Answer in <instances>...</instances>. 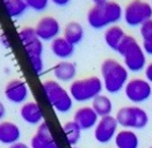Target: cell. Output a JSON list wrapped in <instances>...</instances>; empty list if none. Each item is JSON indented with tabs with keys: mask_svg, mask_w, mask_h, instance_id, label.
Returning <instances> with one entry per match:
<instances>
[{
	"mask_svg": "<svg viewBox=\"0 0 152 148\" xmlns=\"http://www.w3.org/2000/svg\"><path fill=\"white\" fill-rule=\"evenodd\" d=\"M87 23L91 28L100 30L117 25L123 19V7L114 0L102 5H93L87 12Z\"/></svg>",
	"mask_w": 152,
	"mask_h": 148,
	"instance_id": "cell-1",
	"label": "cell"
},
{
	"mask_svg": "<svg viewBox=\"0 0 152 148\" xmlns=\"http://www.w3.org/2000/svg\"><path fill=\"white\" fill-rule=\"evenodd\" d=\"M100 74L103 83V89L109 94H118L124 89L129 81V71L114 58H107L100 66Z\"/></svg>",
	"mask_w": 152,
	"mask_h": 148,
	"instance_id": "cell-2",
	"label": "cell"
},
{
	"mask_svg": "<svg viewBox=\"0 0 152 148\" xmlns=\"http://www.w3.org/2000/svg\"><path fill=\"white\" fill-rule=\"evenodd\" d=\"M116 52L122 57L123 65L127 67L129 72L132 73L142 72L148 65V58H146L148 54L143 50L136 37H134L132 35L127 34L124 36Z\"/></svg>",
	"mask_w": 152,
	"mask_h": 148,
	"instance_id": "cell-3",
	"label": "cell"
},
{
	"mask_svg": "<svg viewBox=\"0 0 152 148\" xmlns=\"http://www.w3.org/2000/svg\"><path fill=\"white\" fill-rule=\"evenodd\" d=\"M19 38L25 48L26 54L33 66L35 74H42L44 70L43 62V42L36 35L33 27H23L19 31Z\"/></svg>",
	"mask_w": 152,
	"mask_h": 148,
	"instance_id": "cell-4",
	"label": "cell"
},
{
	"mask_svg": "<svg viewBox=\"0 0 152 148\" xmlns=\"http://www.w3.org/2000/svg\"><path fill=\"white\" fill-rule=\"evenodd\" d=\"M103 83L101 78L96 75L87 76L84 79H77L70 83L69 93L72 99L78 103L92 102L96 96L101 95Z\"/></svg>",
	"mask_w": 152,
	"mask_h": 148,
	"instance_id": "cell-5",
	"label": "cell"
},
{
	"mask_svg": "<svg viewBox=\"0 0 152 148\" xmlns=\"http://www.w3.org/2000/svg\"><path fill=\"white\" fill-rule=\"evenodd\" d=\"M42 89L51 107L59 113H67L73 107V99L69 90L56 80H45L42 83Z\"/></svg>",
	"mask_w": 152,
	"mask_h": 148,
	"instance_id": "cell-6",
	"label": "cell"
},
{
	"mask_svg": "<svg viewBox=\"0 0 152 148\" xmlns=\"http://www.w3.org/2000/svg\"><path fill=\"white\" fill-rule=\"evenodd\" d=\"M115 118L118 123V126H122L126 130H142L149 124L148 112L138 105H127L120 108Z\"/></svg>",
	"mask_w": 152,
	"mask_h": 148,
	"instance_id": "cell-7",
	"label": "cell"
},
{
	"mask_svg": "<svg viewBox=\"0 0 152 148\" xmlns=\"http://www.w3.org/2000/svg\"><path fill=\"white\" fill-rule=\"evenodd\" d=\"M152 19V5L145 0H131L123 8V20L129 27H140Z\"/></svg>",
	"mask_w": 152,
	"mask_h": 148,
	"instance_id": "cell-8",
	"label": "cell"
},
{
	"mask_svg": "<svg viewBox=\"0 0 152 148\" xmlns=\"http://www.w3.org/2000/svg\"><path fill=\"white\" fill-rule=\"evenodd\" d=\"M123 91L134 105H138L151 99L152 85L145 78H132L129 79Z\"/></svg>",
	"mask_w": 152,
	"mask_h": 148,
	"instance_id": "cell-9",
	"label": "cell"
},
{
	"mask_svg": "<svg viewBox=\"0 0 152 148\" xmlns=\"http://www.w3.org/2000/svg\"><path fill=\"white\" fill-rule=\"evenodd\" d=\"M37 37L42 42H52L57 37H59L62 33V27L59 21L50 15L43 16L37 21L34 27Z\"/></svg>",
	"mask_w": 152,
	"mask_h": 148,
	"instance_id": "cell-10",
	"label": "cell"
},
{
	"mask_svg": "<svg viewBox=\"0 0 152 148\" xmlns=\"http://www.w3.org/2000/svg\"><path fill=\"white\" fill-rule=\"evenodd\" d=\"M117 127L118 123L115 116L102 117L94 127V139L101 145H107L115 139L116 133L118 132Z\"/></svg>",
	"mask_w": 152,
	"mask_h": 148,
	"instance_id": "cell-11",
	"label": "cell"
},
{
	"mask_svg": "<svg viewBox=\"0 0 152 148\" xmlns=\"http://www.w3.org/2000/svg\"><path fill=\"white\" fill-rule=\"evenodd\" d=\"M5 97L13 104H23L29 96V88L23 80L13 79L7 82L4 89Z\"/></svg>",
	"mask_w": 152,
	"mask_h": 148,
	"instance_id": "cell-12",
	"label": "cell"
},
{
	"mask_svg": "<svg viewBox=\"0 0 152 148\" xmlns=\"http://www.w3.org/2000/svg\"><path fill=\"white\" fill-rule=\"evenodd\" d=\"M30 148H61L52 136L50 124L43 122L30 139Z\"/></svg>",
	"mask_w": 152,
	"mask_h": 148,
	"instance_id": "cell-13",
	"label": "cell"
},
{
	"mask_svg": "<svg viewBox=\"0 0 152 148\" xmlns=\"http://www.w3.org/2000/svg\"><path fill=\"white\" fill-rule=\"evenodd\" d=\"M20 117L25 123L38 126L43 123L44 113L41 108V105L35 101H27L20 108Z\"/></svg>",
	"mask_w": 152,
	"mask_h": 148,
	"instance_id": "cell-14",
	"label": "cell"
},
{
	"mask_svg": "<svg viewBox=\"0 0 152 148\" xmlns=\"http://www.w3.org/2000/svg\"><path fill=\"white\" fill-rule=\"evenodd\" d=\"M99 119L100 117L93 110V108L85 105V107H80L77 109L72 120L81 128V131H88L96 126Z\"/></svg>",
	"mask_w": 152,
	"mask_h": 148,
	"instance_id": "cell-15",
	"label": "cell"
},
{
	"mask_svg": "<svg viewBox=\"0 0 152 148\" xmlns=\"http://www.w3.org/2000/svg\"><path fill=\"white\" fill-rule=\"evenodd\" d=\"M77 73H78L77 65L70 60H61L52 68V74L55 76V80L63 83L73 82L76 80Z\"/></svg>",
	"mask_w": 152,
	"mask_h": 148,
	"instance_id": "cell-16",
	"label": "cell"
},
{
	"mask_svg": "<svg viewBox=\"0 0 152 148\" xmlns=\"http://www.w3.org/2000/svg\"><path fill=\"white\" fill-rule=\"evenodd\" d=\"M21 138L20 127L11 120L0 122V144L6 146H12L19 142Z\"/></svg>",
	"mask_w": 152,
	"mask_h": 148,
	"instance_id": "cell-17",
	"label": "cell"
},
{
	"mask_svg": "<svg viewBox=\"0 0 152 148\" xmlns=\"http://www.w3.org/2000/svg\"><path fill=\"white\" fill-rule=\"evenodd\" d=\"M50 50L56 58L61 60H69L75 54L76 46L66 41L63 36H59L50 43Z\"/></svg>",
	"mask_w": 152,
	"mask_h": 148,
	"instance_id": "cell-18",
	"label": "cell"
},
{
	"mask_svg": "<svg viewBox=\"0 0 152 148\" xmlns=\"http://www.w3.org/2000/svg\"><path fill=\"white\" fill-rule=\"evenodd\" d=\"M116 148H138L140 138L132 130H121L116 133L114 139Z\"/></svg>",
	"mask_w": 152,
	"mask_h": 148,
	"instance_id": "cell-19",
	"label": "cell"
},
{
	"mask_svg": "<svg viewBox=\"0 0 152 148\" xmlns=\"http://www.w3.org/2000/svg\"><path fill=\"white\" fill-rule=\"evenodd\" d=\"M126 35L127 34H126L124 29L121 25H113L104 29L103 39H104V43L107 44V46H109L112 50L116 51L118 45H120V43L122 42V39L124 38Z\"/></svg>",
	"mask_w": 152,
	"mask_h": 148,
	"instance_id": "cell-20",
	"label": "cell"
},
{
	"mask_svg": "<svg viewBox=\"0 0 152 148\" xmlns=\"http://www.w3.org/2000/svg\"><path fill=\"white\" fill-rule=\"evenodd\" d=\"M84 36H85L84 27L77 21H71L64 27L63 37L75 46L84 39Z\"/></svg>",
	"mask_w": 152,
	"mask_h": 148,
	"instance_id": "cell-21",
	"label": "cell"
},
{
	"mask_svg": "<svg viewBox=\"0 0 152 148\" xmlns=\"http://www.w3.org/2000/svg\"><path fill=\"white\" fill-rule=\"evenodd\" d=\"M93 110L96 112V115L102 118V117H107V116H112L113 112V102L110 97H108L107 95L101 94L99 96H96L95 99L92 101V105Z\"/></svg>",
	"mask_w": 152,
	"mask_h": 148,
	"instance_id": "cell-22",
	"label": "cell"
},
{
	"mask_svg": "<svg viewBox=\"0 0 152 148\" xmlns=\"http://www.w3.org/2000/svg\"><path fill=\"white\" fill-rule=\"evenodd\" d=\"M140 45L148 56H152V19L140 27Z\"/></svg>",
	"mask_w": 152,
	"mask_h": 148,
	"instance_id": "cell-23",
	"label": "cell"
},
{
	"mask_svg": "<svg viewBox=\"0 0 152 148\" xmlns=\"http://www.w3.org/2000/svg\"><path fill=\"white\" fill-rule=\"evenodd\" d=\"M63 132L69 145L76 147L81 136V128L73 120H69L63 125Z\"/></svg>",
	"mask_w": 152,
	"mask_h": 148,
	"instance_id": "cell-24",
	"label": "cell"
},
{
	"mask_svg": "<svg viewBox=\"0 0 152 148\" xmlns=\"http://www.w3.org/2000/svg\"><path fill=\"white\" fill-rule=\"evenodd\" d=\"M4 5L11 17H20L28 9L25 0H4Z\"/></svg>",
	"mask_w": 152,
	"mask_h": 148,
	"instance_id": "cell-25",
	"label": "cell"
},
{
	"mask_svg": "<svg viewBox=\"0 0 152 148\" xmlns=\"http://www.w3.org/2000/svg\"><path fill=\"white\" fill-rule=\"evenodd\" d=\"M25 2L29 9H33L34 12L42 13L48 8L50 0H25Z\"/></svg>",
	"mask_w": 152,
	"mask_h": 148,
	"instance_id": "cell-26",
	"label": "cell"
},
{
	"mask_svg": "<svg viewBox=\"0 0 152 148\" xmlns=\"http://www.w3.org/2000/svg\"><path fill=\"white\" fill-rule=\"evenodd\" d=\"M144 78L152 85V62H148V65L144 68Z\"/></svg>",
	"mask_w": 152,
	"mask_h": 148,
	"instance_id": "cell-27",
	"label": "cell"
},
{
	"mask_svg": "<svg viewBox=\"0 0 152 148\" xmlns=\"http://www.w3.org/2000/svg\"><path fill=\"white\" fill-rule=\"evenodd\" d=\"M70 1H71V0H50V2H52V4L56 5V6H59V7H64V6L69 5Z\"/></svg>",
	"mask_w": 152,
	"mask_h": 148,
	"instance_id": "cell-28",
	"label": "cell"
},
{
	"mask_svg": "<svg viewBox=\"0 0 152 148\" xmlns=\"http://www.w3.org/2000/svg\"><path fill=\"white\" fill-rule=\"evenodd\" d=\"M0 42L4 44L5 48H10V46H11V44H10V42H8V38L6 36V34H1V35H0Z\"/></svg>",
	"mask_w": 152,
	"mask_h": 148,
	"instance_id": "cell-29",
	"label": "cell"
},
{
	"mask_svg": "<svg viewBox=\"0 0 152 148\" xmlns=\"http://www.w3.org/2000/svg\"><path fill=\"white\" fill-rule=\"evenodd\" d=\"M5 116H6V107L0 101V122H2V119L5 118Z\"/></svg>",
	"mask_w": 152,
	"mask_h": 148,
	"instance_id": "cell-30",
	"label": "cell"
},
{
	"mask_svg": "<svg viewBox=\"0 0 152 148\" xmlns=\"http://www.w3.org/2000/svg\"><path fill=\"white\" fill-rule=\"evenodd\" d=\"M8 148H30V146H28V145L25 144V142L19 141V142L14 144V145H12V146H8Z\"/></svg>",
	"mask_w": 152,
	"mask_h": 148,
	"instance_id": "cell-31",
	"label": "cell"
},
{
	"mask_svg": "<svg viewBox=\"0 0 152 148\" xmlns=\"http://www.w3.org/2000/svg\"><path fill=\"white\" fill-rule=\"evenodd\" d=\"M92 1H93L94 5H102V4H106L109 0H92Z\"/></svg>",
	"mask_w": 152,
	"mask_h": 148,
	"instance_id": "cell-32",
	"label": "cell"
},
{
	"mask_svg": "<svg viewBox=\"0 0 152 148\" xmlns=\"http://www.w3.org/2000/svg\"><path fill=\"white\" fill-rule=\"evenodd\" d=\"M73 148H78V147H73Z\"/></svg>",
	"mask_w": 152,
	"mask_h": 148,
	"instance_id": "cell-33",
	"label": "cell"
},
{
	"mask_svg": "<svg viewBox=\"0 0 152 148\" xmlns=\"http://www.w3.org/2000/svg\"><path fill=\"white\" fill-rule=\"evenodd\" d=\"M151 5H152V1H151Z\"/></svg>",
	"mask_w": 152,
	"mask_h": 148,
	"instance_id": "cell-34",
	"label": "cell"
},
{
	"mask_svg": "<svg viewBox=\"0 0 152 148\" xmlns=\"http://www.w3.org/2000/svg\"><path fill=\"white\" fill-rule=\"evenodd\" d=\"M150 148H152V146H151V147H150Z\"/></svg>",
	"mask_w": 152,
	"mask_h": 148,
	"instance_id": "cell-35",
	"label": "cell"
}]
</instances>
